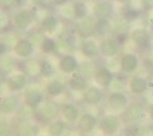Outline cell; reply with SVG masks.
<instances>
[{
  "mask_svg": "<svg viewBox=\"0 0 153 136\" xmlns=\"http://www.w3.org/2000/svg\"><path fill=\"white\" fill-rule=\"evenodd\" d=\"M60 115V104L54 101L53 98L45 100L39 107L34 110V119L37 123L42 124H49L50 121L58 119Z\"/></svg>",
  "mask_w": 153,
  "mask_h": 136,
  "instance_id": "6da1fadb",
  "label": "cell"
},
{
  "mask_svg": "<svg viewBox=\"0 0 153 136\" xmlns=\"http://www.w3.org/2000/svg\"><path fill=\"white\" fill-rule=\"evenodd\" d=\"M28 75L23 71H16L12 72L6 77V82H5V87L9 93H19V92H23L28 87Z\"/></svg>",
  "mask_w": 153,
  "mask_h": 136,
  "instance_id": "7a4b0ae2",
  "label": "cell"
},
{
  "mask_svg": "<svg viewBox=\"0 0 153 136\" xmlns=\"http://www.w3.org/2000/svg\"><path fill=\"white\" fill-rule=\"evenodd\" d=\"M121 125H123L121 118L115 113H111V114H105L99 119L98 129L105 136H114L120 130Z\"/></svg>",
  "mask_w": 153,
  "mask_h": 136,
  "instance_id": "3957f363",
  "label": "cell"
},
{
  "mask_svg": "<svg viewBox=\"0 0 153 136\" xmlns=\"http://www.w3.org/2000/svg\"><path fill=\"white\" fill-rule=\"evenodd\" d=\"M45 101L44 92L38 86H28L22 93V103L33 110H36Z\"/></svg>",
  "mask_w": 153,
  "mask_h": 136,
  "instance_id": "277c9868",
  "label": "cell"
},
{
  "mask_svg": "<svg viewBox=\"0 0 153 136\" xmlns=\"http://www.w3.org/2000/svg\"><path fill=\"white\" fill-rule=\"evenodd\" d=\"M36 52V45L30 38H19L12 45V53L17 59L27 60Z\"/></svg>",
  "mask_w": 153,
  "mask_h": 136,
  "instance_id": "5b68a950",
  "label": "cell"
},
{
  "mask_svg": "<svg viewBox=\"0 0 153 136\" xmlns=\"http://www.w3.org/2000/svg\"><path fill=\"white\" fill-rule=\"evenodd\" d=\"M58 71H60L64 75H72L75 72H79L80 70V61L76 58V55L68 53L62 54L58 60Z\"/></svg>",
  "mask_w": 153,
  "mask_h": 136,
  "instance_id": "8992f818",
  "label": "cell"
},
{
  "mask_svg": "<svg viewBox=\"0 0 153 136\" xmlns=\"http://www.w3.org/2000/svg\"><path fill=\"white\" fill-rule=\"evenodd\" d=\"M107 106L114 113H123L129 106V97L123 91H113L107 96Z\"/></svg>",
  "mask_w": 153,
  "mask_h": 136,
  "instance_id": "52a82bcc",
  "label": "cell"
},
{
  "mask_svg": "<svg viewBox=\"0 0 153 136\" xmlns=\"http://www.w3.org/2000/svg\"><path fill=\"white\" fill-rule=\"evenodd\" d=\"M142 115H143V107L137 102H132L129 103V106L125 108L120 118L123 120V124L126 125V124H137L142 119Z\"/></svg>",
  "mask_w": 153,
  "mask_h": 136,
  "instance_id": "ba28073f",
  "label": "cell"
},
{
  "mask_svg": "<svg viewBox=\"0 0 153 136\" xmlns=\"http://www.w3.org/2000/svg\"><path fill=\"white\" fill-rule=\"evenodd\" d=\"M20 109H21V101L16 94L10 93L0 98V114L14 115L17 114Z\"/></svg>",
  "mask_w": 153,
  "mask_h": 136,
  "instance_id": "9c48e42d",
  "label": "cell"
},
{
  "mask_svg": "<svg viewBox=\"0 0 153 136\" xmlns=\"http://www.w3.org/2000/svg\"><path fill=\"white\" fill-rule=\"evenodd\" d=\"M98 44H99V55L105 59H111L117 56L121 49V44H119L115 38H110V37L103 38Z\"/></svg>",
  "mask_w": 153,
  "mask_h": 136,
  "instance_id": "30bf717a",
  "label": "cell"
},
{
  "mask_svg": "<svg viewBox=\"0 0 153 136\" xmlns=\"http://www.w3.org/2000/svg\"><path fill=\"white\" fill-rule=\"evenodd\" d=\"M98 123L99 120L97 119V117L90 112H83L81 113L80 119L76 123L77 129L85 134V135H91L97 128H98Z\"/></svg>",
  "mask_w": 153,
  "mask_h": 136,
  "instance_id": "8fae6325",
  "label": "cell"
},
{
  "mask_svg": "<svg viewBox=\"0 0 153 136\" xmlns=\"http://www.w3.org/2000/svg\"><path fill=\"white\" fill-rule=\"evenodd\" d=\"M114 12V4L110 0H98L92 6V16L96 20H109Z\"/></svg>",
  "mask_w": 153,
  "mask_h": 136,
  "instance_id": "7c38bea8",
  "label": "cell"
},
{
  "mask_svg": "<svg viewBox=\"0 0 153 136\" xmlns=\"http://www.w3.org/2000/svg\"><path fill=\"white\" fill-rule=\"evenodd\" d=\"M105 97V93L103 88L99 87L97 85H90L87 87V90L82 93L83 102L88 106H98L103 102Z\"/></svg>",
  "mask_w": 153,
  "mask_h": 136,
  "instance_id": "4fadbf2b",
  "label": "cell"
},
{
  "mask_svg": "<svg viewBox=\"0 0 153 136\" xmlns=\"http://www.w3.org/2000/svg\"><path fill=\"white\" fill-rule=\"evenodd\" d=\"M33 22V14L28 9H21L12 16V26L19 31L27 30Z\"/></svg>",
  "mask_w": 153,
  "mask_h": 136,
  "instance_id": "5bb4252c",
  "label": "cell"
},
{
  "mask_svg": "<svg viewBox=\"0 0 153 136\" xmlns=\"http://www.w3.org/2000/svg\"><path fill=\"white\" fill-rule=\"evenodd\" d=\"M131 42L140 49H147L152 42V34L146 28H134L130 32Z\"/></svg>",
  "mask_w": 153,
  "mask_h": 136,
  "instance_id": "9a60e30c",
  "label": "cell"
},
{
  "mask_svg": "<svg viewBox=\"0 0 153 136\" xmlns=\"http://www.w3.org/2000/svg\"><path fill=\"white\" fill-rule=\"evenodd\" d=\"M60 115L68 124H76L81 117V112L75 103L64 102L60 104Z\"/></svg>",
  "mask_w": 153,
  "mask_h": 136,
  "instance_id": "2e32d148",
  "label": "cell"
},
{
  "mask_svg": "<svg viewBox=\"0 0 153 136\" xmlns=\"http://www.w3.org/2000/svg\"><path fill=\"white\" fill-rule=\"evenodd\" d=\"M114 80V75L108 66H99L93 74V81L102 88H108Z\"/></svg>",
  "mask_w": 153,
  "mask_h": 136,
  "instance_id": "e0dca14e",
  "label": "cell"
},
{
  "mask_svg": "<svg viewBox=\"0 0 153 136\" xmlns=\"http://www.w3.org/2000/svg\"><path fill=\"white\" fill-rule=\"evenodd\" d=\"M79 49L81 55L87 60H93L99 55V44L92 38L82 39L79 45Z\"/></svg>",
  "mask_w": 153,
  "mask_h": 136,
  "instance_id": "ac0fdd59",
  "label": "cell"
},
{
  "mask_svg": "<svg viewBox=\"0 0 153 136\" xmlns=\"http://www.w3.org/2000/svg\"><path fill=\"white\" fill-rule=\"evenodd\" d=\"M138 65H140V60H138V56L132 53V52H127V53H124L120 58V61H119V66H120V70L125 74H132L135 72L137 69H138Z\"/></svg>",
  "mask_w": 153,
  "mask_h": 136,
  "instance_id": "d6986e66",
  "label": "cell"
},
{
  "mask_svg": "<svg viewBox=\"0 0 153 136\" xmlns=\"http://www.w3.org/2000/svg\"><path fill=\"white\" fill-rule=\"evenodd\" d=\"M66 90V83L62 82L60 79L58 77H53L50 79L45 86H44V91H45V94L49 97V98H56L61 94H64Z\"/></svg>",
  "mask_w": 153,
  "mask_h": 136,
  "instance_id": "ffe728a7",
  "label": "cell"
},
{
  "mask_svg": "<svg viewBox=\"0 0 153 136\" xmlns=\"http://www.w3.org/2000/svg\"><path fill=\"white\" fill-rule=\"evenodd\" d=\"M148 87H149L148 80L145 79L143 76H140V75L131 76L129 82H127V88H129V91L136 96H141V94L146 93Z\"/></svg>",
  "mask_w": 153,
  "mask_h": 136,
  "instance_id": "44dd1931",
  "label": "cell"
},
{
  "mask_svg": "<svg viewBox=\"0 0 153 136\" xmlns=\"http://www.w3.org/2000/svg\"><path fill=\"white\" fill-rule=\"evenodd\" d=\"M94 27H96V19L93 16H87L86 19L77 21V33L82 39L91 38L94 34Z\"/></svg>",
  "mask_w": 153,
  "mask_h": 136,
  "instance_id": "7402d4cb",
  "label": "cell"
},
{
  "mask_svg": "<svg viewBox=\"0 0 153 136\" xmlns=\"http://www.w3.org/2000/svg\"><path fill=\"white\" fill-rule=\"evenodd\" d=\"M66 86L74 92H82L83 93L90 85H88L87 77H85L80 72H75L72 75H70V77L66 82Z\"/></svg>",
  "mask_w": 153,
  "mask_h": 136,
  "instance_id": "603a6c76",
  "label": "cell"
},
{
  "mask_svg": "<svg viewBox=\"0 0 153 136\" xmlns=\"http://www.w3.org/2000/svg\"><path fill=\"white\" fill-rule=\"evenodd\" d=\"M68 132V123L62 118H58L47 124L48 136H65Z\"/></svg>",
  "mask_w": 153,
  "mask_h": 136,
  "instance_id": "cb8c5ba5",
  "label": "cell"
},
{
  "mask_svg": "<svg viewBox=\"0 0 153 136\" xmlns=\"http://www.w3.org/2000/svg\"><path fill=\"white\" fill-rule=\"evenodd\" d=\"M59 27V17L54 14H47L41 19L39 22V28L47 33V34H53Z\"/></svg>",
  "mask_w": 153,
  "mask_h": 136,
  "instance_id": "d4e9b609",
  "label": "cell"
},
{
  "mask_svg": "<svg viewBox=\"0 0 153 136\" xmlns=\"http://www.w3.org/2000/svg\"><path fill=\"white\" fill-rule=\"evenodd\" d=\"M41 124L37 121H26L22 123L19 129V135L21 136H39L41 135Z\"/></svg>",
  "mask_w": 153,
  "mask_h": 136,
  "instance_id": "484cf974",
  "label": "cell"
},
{
  "mask_svg": "<svg viewBox=\"0 0 153 136\" xmlns=\"http://www.w3.org/2000/svg\"><path fill=\"white\" fill-rule=\"evenodd\" d=\"M16 58H14L11 54H5L4 56L0 58V71L5 75H10V74L14 72L15 68H16Z\"/></svg>",
  "mask_w": 153,
  "mask_h": 136,
  "instance_id": "4316f807",
  "label": "cell"
},
{
  "mask_svg": "<svg viewBox=\"0 0 153 136\" xmlns=\"http://www.w3.org/2000/svg\"><path fill=\"white\" fill-rule=\"evenodd\" d=\"M39 49L45 55L53 54L58 51V41L54 39L53 37H50V36H45L39 44Z\"/></svg>",
  "mask_w": 153,
  "mask_h": 136,
  "instance_id": "83f0119b",
  "label": "cell"
},
{
  "mask_svg": "<svg viewBox=\"0 0 153 136\" xmlns=\"http://www.w3.org/2000/svg\"><path fill=\"white\" fill-rule=\"evenodd\" d=\"M25 72L28 75V77H34L37 75H41V60L37 59H27L25 64Z\"/></svg>",
  "mask_w": 153,
  "mask_h": 136,
  "instance_id": "f1b7e54d",
  "label": "cell"
},
{
  "mask_svg": "<svg viewBox=\"0 0 153 136\" xmlns=\"http://www.w3.org/2000/svg\"><path fill=\"white\" fill-rule=\"evenodd\" d=\"M72 11H74V17L77 21L86 19L88 16V6L82 0H76L72 4Z\"/></svg>",
  "mask_w": 153,
  "mask_h": 136,
  "instance_id": "f546056e",
  "label": "cell"
},
{
  "mask_svg": "<svg viewBox=\"0 0 153 136\" xmlns=\"http://www.w3.org/2000/svg\"><path fill=\"white\" fill-rule=\"evenodd\" d=\"M58 66H55L52 60L43 59L41 60V75L45 79H53V76L56 74Z\"/></svg>",
  "mask_w": 153,
  "mask_h": 136,
  "instance_id": "4dcf8cb0",
  "label": "cell"
},
{
  "mask_svg": "<svg viewBox=\"0 0 153 136\" xmlns=\"http://www.w3.org/2000/svg\"><path fill=\"white\" fill-rule=\"evenodd\" d=\"M113 26L109 20H96V27H94V34L107 38V34L111 31Z\"/></svg>",
  "mask_w": 153,
  "mask_h": 136,
  "instance_id": "1f68e13d",
  "label": "cell"
},
{
  "mask_svg": "<svg viewBox=\"0 0 153 136\" xmlns=\"http://www.w3.org/2000/svg\"><path fill=\"white\" fill-rule=\"evenodd\" d=\"M121 15H123V19L125 21H135V20L140 19V16H141V11H140L138 9L131 7V6H125L121 10Z\"/></svg>",
  "mask_w": 153,
  "mask_h": 136,
  "instance_id": "d6a6232c",
  "label": "cell"
},
{
  "mask_svg": "<svg viewBox=\"0 0 153 136\" xmlns=\"http://www.w3.org/2000/svg\"><path fill=\"white\" fill-rule=\"evenodd\" d=\"M14 135V128L11 123L7 120H0V136H12Z\"/></svg>",
  "mask_w": 153,
  "mask_h": 136,
  "instance_id": "836d02e7",
  "label": "cell"
},
{
  "mask_svg": "<svg viewBox=\"0 0 153 136\" xmlns=\"http://www.w3.org/2000/svg\"><path fill=\"white\" fill-rule=\"evenodd\" d=\"M140 128L137 124H126L123 129V136H140Z\"/></svg>",
  "mask_w": 153,
  "mask_h": 136,
  "instance_id": "e575fe53",
  "label": "cell"
},
{
  "mask_svg": "<svg viewBox=\"0 0 153 136\" xmlns=\"http://www.w3.org/2000/svg\"><path fill=\"white\" fill-rule=\"evenodd\" d=\"M130 38V33H127V32H118L117 36H115V39L118 41L119 44H124L127 39Z\"/></svg>",
  "mask_w": 153,
  "mask_h": 136,
  "instance_id": "d590c367",
  "label": "cell"
},
{
  "mask_svg": "<svg viewBox=\"0 0 153 136\" xmlns=\"http://www.w3.org/2000/svg\"><path fill=\"white\" fill-rule=\"evenodd\" d=\"M7 53H9V44H7L6 42H4V41L0 39V58L4 56V55L7 54Z\"/></svg>",
  "mask_w": 153,
  "mask_h": 136,
  "instance_id": "8d00e7d4",
  "label": "cell"
},
{
  "mask_svg": "<svg viewBox=\"0 0 153 136\" xmlns=\"http://www.w3.org/2000/svg\"><path fill=\"white\" fill-rule=\"evenodd\" d=\"M141 6L143 10L153 9V0H141Z\"/></svg>",
  "mask_w": 153,
  "mask_h": 136,
  "instance_id": "74e56055",
  "label": "cell"
},
{
  "mask_svg": "<svg viewBox=\"0 0 153 136\" xmlns=\"http://www.w3.org/2000/svg\"><path fill=\"white\" fill-rule=\"evenodd\" d=\"M11 5H15L14 0H0V6L1 7H9Z\"/></svg>",
  "mask_w": 153,
  "mask_h": 136,
  "instance_id": "f35d334b",
  "label": "cell"
},
{
  "mask_svg": "<svg viewBox=\"0 0 153 136\" xmlns=\"http://www.w3.org/2000/svg\"><path fill=\"white\" fill-rule=\"evenodd\" d=\"M52 3L55 6H65L69 3V0H52Z\"/></svg>",
  "mask_w": 153,
  "mask_h": 136,
  "instance_id": "ab89813d",
  "label": "cell"
},
{
  "mask_svg": "<svg viewBox=\"0 0 153 136\" xmlns=\"http://www.w3.org/2000/svg\"><path fill=\"white\" fill-rule=\"evenodd\" d=\"M28 1L33 5H36V6H42L47 3V0H28Z\"/></svg>",
  "mask_w": 153,
  "mask_h": 136,
  "instance_id": "60d3db41",
  "label": "cell"
},
{
  "mask_svg": "<svg viewBox=\"0 0 153 136\" xmlns=\"http://www.w3.org/2000/svg\"><path fill=\"white\" fill-rule=\"evenodd\" d=\"M140 136H153L151 129H141V131H140Z\"/></svg>",
  "mask_w": 153,
  "mask_h": 136,
  "instance_id": "b9f144b4",
  "label": "cell"
},
{
  "mask_svg": "<svg viewBox=\"0 0 153 136\" xmlns=\"http://www.w3.org/2000/svg\"><path fill=\"white\" fill-rule=\"evenodd\" d=\"M27 1H28V0H14L15 5H16V6H19V7H22V6H25V5L27 4Z\"/></svg>",
  "mask_w": 153,
  "mask_h": 136,
  "instance_id": "7bdbcfd3",
  "label": "cell"
},
{
  "mask_svg": "<svg viewBox=\"0 0 153 136\" xmlns=\"http://www.w3.org/2000/svg\"><path fill=\"white\" fill-rule=\"evenodd\" d=\"M148 117H149V119L153 121V104L149 107V110H148Z\"/></svg>",
  "mask_w": 153,
  "mask_h": 136,
  "instance_id": "ee69618b",
  "label": "cell"
},
{
  "mask_svg": "<svg viewBox=\"0 0 153 136\" xmlns=\"http://www.w3.org/2000/svg\"><path fill=\"white\" fill-rule=\"evenodd\" d=\"M114 1H117L119 4H127V3H130L131 0H114Z\"/></svg>",
  "mask_w": 153,
  "mask_h": 136,
  "instance_id": "f6af8a7d",
  "label": "cell"
},
{
  "mask_svg": "<svg viewBox=\"0 0 153 136\" xmlns=\"http://www.w3.org/2000/svg\"><path fill=\"white\" fill-rule=\"evenodd\" d=\"M151 28H152V32H153V23H152V27Z\"/></svg>",
  "mask_w": 153,
  "mask_h": 136,
  "instance_id": "bcb514c9",
  "label": "cell"
},
{
  "mask_svg": "<svg viewBox=\"0 0 153 136\" xmlns=\"http://www.w3.org/2000/svg\"><path fill=\"white\" fill-rule=\"evenodd\" d=\"M12 136H21V135H19V134H17V135H12Z\"/></svg>",
  "mask_w": 153,
  "mask_h": 136,
  "instance_id": "7dc6e473",
  "label": "cell"
},
{
  "mask_svg": "<svg viewBox=\"0 0 153 136\" xmlns=\"http://www.w3.org/2000/svg\"><path fill=\"white\" fill-rule=\"evenodd\" d=\"M39 136H48V135H39Z\"/></svg>",
  "mask_w": 153,
  "mask_h": 136,
  "instance_id": "c3c4849f",
  "label": "cell"
},
{
  "mask_svg": "<svg viewBox=\"0 0 153 136\" xmlns=\"http://www.w3.org/2000/svg\"><path fill=\"white\" fill-rule=\"evenodd\" d=\"M87 136H94V135H87Z\"/></svg>",
  "mask_w": 153,
  "mask_h": 136,
  "instance_id": "681fc988",
  "label": "cell"
},
{
  "mask_svg": "<svg viewBox=\"0 0 153 136\" xmlns=\"http://www.w3.org/2000/svg\"><path fill=\"white\" fill-rule=\"evenodd\" d=\"M66 136H68V135H66Z\"/></svg>",
  "mask_w": 153,
  "mask_h": 136,
  "instance_id": "f907efd6",
  "label": "cell"
}]
</instances>
